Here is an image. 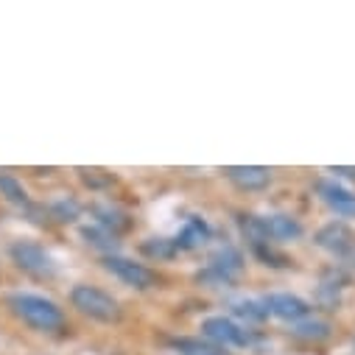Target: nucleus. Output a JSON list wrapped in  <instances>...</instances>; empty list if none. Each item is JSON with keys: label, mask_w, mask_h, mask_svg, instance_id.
I'll use <instances>...</instances> for the list:
<instances>
[{"label": "nucleus", "mask_w": 355, "mask_h": 355, "mask_svg": "<svg viewBox=\"0 0 355 355\" xmlns=\"http://www.w3.org/2000/svg\"><path fill=\"white\" fill-rule=\"evenodd\" d=\"M300 338H324L330 330H327V324L324 322H302V324H297V330H294Z\"/></svg>", "instance_id": "2eb2a0df"}, {"label": "nucleus", "mask_w": 355, "mask_h": 355, "mask_svg": "<svg viewBox=\"0 0 355 355\" xmlns=\"http://www.w3.org/2000/svg\"><path fill=\"white\" fill-rule=\"evenodd\" d=\"M202 333L210 341L221 344V347H246L252 341V336L241 324H235L232 319H227V316H210V319H205L202 322Z\"/></svg>", "instance_id": "39448f33"}, {"label": "nucleus", "mask_w": 355, "mask_h": 355, "mask_svg": "<svg viewBox=\"0 0 355 355\" xmlns=\"http://www.w3.org/2000/svg\"><path fill=\"white\" fill-rule=\"evenodd\" d=\"M104 266H107V272H112L118 280H123L132 288H151L154 286V272L146 269L143 263H135V260L118 257V254H107Z\"/></svg>", "instance_id": "20e7f679"}, {"label": "nucleus", "mask_w": 355, "mask_h": 355, "mask_svg": "<svg viewBox=\"0 0 355 355\" xmlns=\"http://www.w3.org/2000/svg\"><path fill=\"white\" fill-rule=\"evenodd\" d=\"M146 252H148V254H171V249H165V241L146 243Z\"/></svg>", "instance_id": "f3484780"}, {"label": "nucleus", "mask_w": 355, "mask_h": 355, "mask_svg": "<svg viewBox=\"0 0 355 355\" xmlns=\"http://www.w3.org/2000/svg\"><path fill=\"white\" fill-rule=\"evenodd\" d=\"M333 173H347V176H355V168H333Z\"/></svg>", "instance_id": "a211bd4d"}, {"label": "nucleus", "mask_w": 355, "mask_h": 355, "mask_svg": "<svg viewBox=\"0 0 355 355\" xmlns=\"http://www.w3.org/2000/svg\"><path fill=\"white\" fill-rule=\"evenodd\" d=\"M0 193H3L9 202H15V205H26V202H28L26 188L15 180L12 173H0Z\"/></svg>", "instance_id": "9b49d317"}, {"label": "nucleus", "mask_w": 355, "mask_h": 355, "mask_svg": "<svg viewBox=\"0 0 355 355\" xmlns=\"http://www.w3.org/2000/svg\"><path fill=\"white\" fill-rule=\"evenodd\" d=\"M266 311L277 319H286V322H300L308 316V305L294 294H272L266 300Z\"/></svg>", "instance_id": "6e6552de"}, {"label": "nucleus", "mask_w": 355, "mask_h": 355, "mask_svg": "<svg viewBox=\"0 0 355 355\" xmlns=\"http://www.w3.org/2000/svg\"><path fill=\"white\" fill-rule=\"evenodd\" d=\"M173 347L180 352H185V355H224L218 347L202 344L199 338H180V341H173Z\"/></svg>", "instance_id": "ddd939ff"}, {"label": "nucleus", "mask_w": 355, "mask_h": 355, "mask_svg": "<svg viewBox=\"0 0 355 355\" xmlns=\"http://www.w3.org/2000/svg\"><path fill=\"white\" fill-rule=\"evenodd\" d=\"M227 176L243 191H260L272 182V171L269 168H260V165H235L227 171Z\"/></svg>", "instance_id": "1a4fd4ad"}, {"label": "nucleus", "mask_w": 355, "mask_h": 355, "mask_svg": "<svg viewBox=\"0 0 355 355\" xmlns=\"http://www.w3.org/2000/svg\"><path fill=\"white\" fill-rule=\"evenodd\" d=\"M9 308L17 319H23L26 324H31L34 330H56L64 322L62 308L42 297V294H31V291H17L9 297Z\"/></svg>", "instance_id": "f257e3e1"}, {"label": "nucleus", "mask_w": 355, "mask_h": 355, "mask_svg": "<svg viewBox=\"0 0 355 355\" xmlns=\"http://www.w3.org/2000/svg\"><path fill=\"white\" fill-rule=\"evenodd\" d=\"M12 257H15V263L20 266L23 272H28V275H34V277H51V275H56L53 257H51L40 243L20 241V243L12 246Z\"/></svg>", "instance_id": "7ed1b4c3"}, {"label": "nucleus", "mask_w": 355, "mask_h": 355, "mask_svg": "<svg viewBox=\"0 0 355 355\" xmlns=\"http://www.w3.org/2000/svg\"><path fill=\"white\" fill-rule=\"evenodd\" d=\"M205 238H207V227L199 218H191L185 224V230L180 232V241H176V243H180V246H199Z\"/></svg>", "instance_id": "f8f14e48"}, {"label": "nucleus", "mask_w": 355, "mask_h": 355, "mask_svg": "<svg viewBox=\"0 0 355 355\" xmlns=\"http://www.w3.org/2000/svg\"><path fill=\"white\" fill-rule=\"evenodd\" d=\"M70 300H73V305H76L84 316H93V319H98V322H115L118 313H121L118 302H115L107 291H101V288H96V286H76L73 294H70Z\"/></svg>", "instance_id": "f03ea898"}, {"label": "nucleus", "mask_w": 355, "mask_h": 355, "mask_svg": "<svg viewBox=\"0 0 355 355\" xmlns=\"http://www.w3.org/2000/svg\"><path fill=\"white\" fill-rule=\"evenodd\" d=\"M254 227L263 232V235H269V238H277V241H291V238H300L302 235V227L297 218L291 216H266V218H257Z\"/></svg>", "instance_id": "0eeeda50"}, {"label": "nucleus", "mask_w": 355, "mask_h": 355, "mask_svg": "<svg viewBox=\"0 0 355 355\" xmlns=\"http://www.w3.org/2000/svg\"><path fill=\"white\" fill-rule=\"evenodd\" d=\"M316 243L330 252V254H347L352 252V243H355V235L347 224L341 221H333V224H324L319 232H316Z\"/></svg>", "instance_id": "423d86ee"}, {"label": "nucleus", "mask_w": 355, "mask_h": 355, "mask_svg": "<svg viewBox=\"0 0 355 355\" xmlns=\"http://www.w3.org/2000/svg\"><path fill=\"white\" fill-rule=\"evenodd\" d=\"M232 311H235L241 319H249V322H260L266 313H269L266 308H260L257 302H235V305H232Z\"/></svg>", "instance_id": "4468645a"}, {"label": "nucleus", "mask_w": 355, "mask_h": 355, "mask_svg": "<svg viewBox=\"0 0 355 355\" xmlns=\"http://www.w3.org/2000/svg\"><path fill=\"white\" fill-rule=\"evenodd\" d=\"M319 193L324 199V205L330 210H336L338 216H347V218H355V193L336 185V182H322L319 185Z\"/></svg>", "instance_id": "9d476101"}, {"label": "nucleus", "mask_w": 355, "mask_h": 355, "mask_svg": "<svg viewBox=\"0 0 355 355\" xmlns=\"http://www.w3.org/2000/svg\"><path fill=\"white\" fill-rule=\"evenodd\" d=\"M84 235H87V238H101V235H98V230H84ZM96 246H112V235L107 232V235H104V241H96Z\"/></svg>", "instance_id": "dca6fc26"}]
</instances>
